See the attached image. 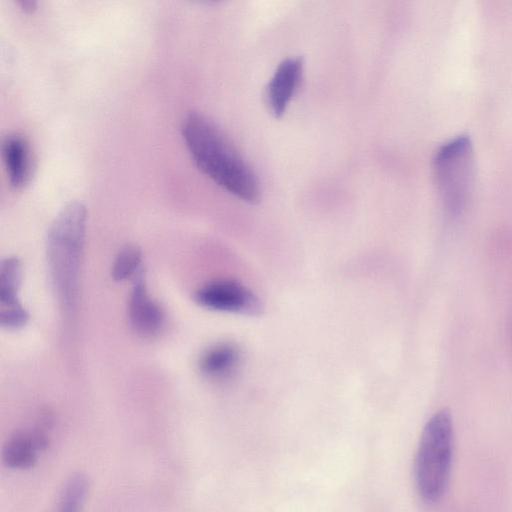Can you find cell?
<instances>
[{"mask_svg": "<svg viewBox=\"0 0 512 512\" xmlns=\"http://www.w3.org/2000/svg\"><path fill=\"white\" fill-rule=\"evenodd\" d=\"M181 134L193 162L204 175L242 201L258 202L256 175L212 121L191 112L182 121Z\"/></svg>", "mask_w": 512, "mask_h": 512, "instance_id": "1", "label": "cell"}, {"mask_svg": "<svg viewBox=\"0 0 512 512\" xmlns=\"http://www.w3.org/2000/svg\"><path fill=\"white\" fill-rule=\"evenodd\" d=\"M142 254L140 249L135 245H126L117 254L113 266L112 277L116 281H124L141 270Z\"/></svg>", "mask_w": 512, "mask_h": 512, "instance_id": "13", "label": "cell"}, {"mask_svg": "<svg viewBox=\"0 0 512 512\" xmlns=\"http://www.w3.org/2000/svg\"><path fill=\"white\" fill-rule=\"evenodd\" d=\"M49 446V437L40 428L15 432L2 449L3 463L12 469H29L37 462L38 453Z\"/></svg>", "mask_w": 512, "mask_h": 512, "instance_id": "7", "label": "cell"}, {"mask_svg": "<svg viewBox=\"0 0 512 512\" xmlns=\"http://www.w3.org/2000/svg\"><path fill=\"white\" fill-rule=\"evenodd\" d=\"M87 210L73 201L58 213L47 236V257L55 291L66 307L78 293L79 274L85 241Z\"/></svg>", "mask_w": 512, "mask_h": 512, "instance_id": "2", "label": "cell"}, {"mask_svg": "<svg viewBox=\"0 0 512 512\" xmlns=\"http://www.w3.org/2000/svg\"><path fill=\"white\" fill-rule=\"evenodd\" d=\"M28 319L29 314L20 303L12 306L0 307V324L4 328H20L27 323Z\"/></svg>", "mask_w": 512, "mask_h": 512, "instance_id": "14", "label": "cell"}, {"mask_svg": "<svg viewBox=\"0 0 512 512\" xmlns=\"http://www.w3.org/2000/svg\"><path fill=\"white\" fill-rule=\"evenodd\" d=\"M17 3L20 5L21 9L27 13L33 12L37 7V3L32 0H19Z\"/></svg>", "mask_w": 512, "mask_h": 512, "instance_id": "15", "label": "cell"}, {"mask_svg": "<svg viewBox=\"0 0 512 512\" xmlns=\"http://www.w3.org/2000/svg\"><path fill=\"white\" fill-rule=\"evenodd\" d=\"M128 318L133 330L142 336L156 334L163 325L162 309L149 296L142 270L134 277L128 304Z\"/></svg>", "mask_w": 512, "mask_h": 512, "instance_id": "6", "label": "cell"}, {"mask_svg": "<svg viewBox=\"0 0 512 512\" xmlns=\"http://www.w3.org/2000/svg\"><path fill=\"white\" fill-rule=\"evenodd\" d=\"M302 73L300 58L285 59L277 67L266 89V103L275 117L285 112L300 84Z\"/></svg>", "mask_w": 512, "mask_h": 512, "instance_id": "8", "label": "cell"}, {"mask_svg": "<svg viewBox=\"0 0 512 512\" xmlns=\"http://www.w3.org/2000/svg\"><path fill=\"white\" fill-rule=\"evenodd\" d=\"M202 307L222 312L258 316L263 311L259 297L243 284L229 279L211 281L195 293Z\"/></svg>", "mask_w": 512, "mask_h": 512, "instance_id": "5", "label": "cell"}, {"mask_svg": "<svg viewBox=\"0 0 512 512\" xmlns=\"http://www.w3.org/2000/svg\"><path fill=\"white\" fill-rule=\"evenodd\" d=\"M240 359V351L235 345L218 343L203 353L199 366L207 377L221 380L230 377L235 372Z\"/></svg>", "mask_w": 512, "mask_h": 512, "instance_id": "10", "label": "cell"}, {"mask_svg": "<svg viewBox=\"0 0 512 512\" xmlns=\"http://www.w3.org/2000/svg\"><path fill=\"white\" fill-rule=\"evenodd\" d=\"M21 278V264L15 257L3 260L0 266V307L18 304L17 292Z\"/></svg>", "mask_w": 512, "mask_h": 512, "instance_id": "12", "label": "cell"}, {"mask_svg": "<svg viewBox=\"0 0 512 512\" xmlns=\"http://www.w3.org/2000/svg\"><path fill=\"white\" fill-rule=\"evenodd\" d=\"M2 158L11 186L23 188L32 174V156L27 140L19 134L6 136L2 143Z\"/></svg>", "mask_w": 512, "mask_h": 512, "instance_id": "9", "label": "cell"}, {"mask_svg": "<svg viewBox=\"0 0 512 512\" xmlns=\"http://www.w3.org/2000/svg\"><path fill=\"white\" fill-rule=\"evenodd\" d=\"M89 490L85 474L75 473L64 484L55 512H82Z\"/></svg>", "mask_w": 512, "mask_h": 512, "instance_id": "11", "label": "cell"}, {"mask_svg": "<svg viewBox=\"0 0 512 512\" xmlns=\"http://www.w3.org/2000/svg\"><path fill=\"white\" fill-rule=\"evenodd\" d=\"M432 169L444 210L450 216H458L473 187L474 151L470 137L456 135L442 143L433 155Z\"/></svg>", "mask_w": 512, "mask_h": 512, "instance_id": "4", "label": "cell"}, {"mask_svg": "<svg viewBox=\"0 0 512 512\" xmlns=\"http://www.w3.org/2000/svg\"><path fill=\"white\" fill-rule=\"evenodd\" d=\"M453 422L447 410L429 418L419 440L414 480L419 496L427 503L437 502L445 494L452 466Z\"/></svg>", "mask_w": 512, "mask_h": 512, "instance_id": "3", "label": "cell"}]
</instances>
